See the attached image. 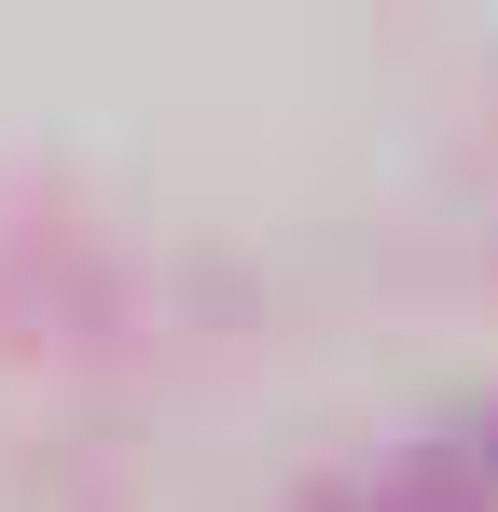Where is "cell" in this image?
I'll return each instance as SVG.
<instances>
[{"instance_id": "obj_1", "label": "cell", "mask_w": 498, "mask_h": 512, "mask_svg": "<svg viewBox=\"0 0 498 512\" xmlns=\"http://www.w3.org/2000/svg\"><path fill=\"white\" fill-rule=\"evenodd\" d=\"M346 512H498V416H457L429 443H402L388 471H360Z\"/></svg>"}]
</instances>
